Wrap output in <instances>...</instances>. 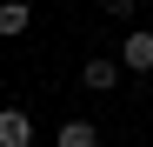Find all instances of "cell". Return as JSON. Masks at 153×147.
Listing matches in <instances>:
<instances>
[{
	"label": "cell",
	"instance_id": "6da1fadb",
	"mask_svg": "<svg viewBox=\"0 0 153 147\" xmlns=\"http://www.w3.org/2000/svg\"><path fill=\"white\" fill-rule=\"evenodd\" d=\"M120 67H126V74H153V34H140V27L126 34V47H120Z\"/></svg>",
	"mask_w": 153,
	"mask_h": 147
},
{
	"label": "cell",
	"instance_id": "7a4b0ae2",
	"mask_svg": "<svg viewBox=\"0 0 153 147\" xmlns=\"http://www.w3.org/2000/svg\"><path fill=\"white\" fill-rule=\"evenodd\" d=\"M0 147H33V120L20 107H0Z\"/></svg>",
	"mask_w": 153,
	"mask_h": 147
},
{
	"label": "cell",
	"instance_id": "3957f363",
	"mask_svg": "<svg viewBox=\"0 0 153 147\" xmlns=\"http://www.w3.org/2000/svg\"><path fill=\"white\" fill-rule=\"evenodd\" d=\"M80 80H87V94H107V87L120 80V60H113V54H93V60L80 67Z\"/></svg>",
	"mask_w": 153,
	"mask_h": 147
},
{
	"label": "cell",
	"instance_id": "277c9868",
	"mask_svg": "<svg viewBox=\"0 0 153 147\" xmlns=\"http://www.w3.org/2000/svg\"><path fill=\"white\" fill-rule=\"evenodd\" d=\"M27 27H33V7H27V0H0V40H13Z\"/></svg>",
	"mask_w": 153,
	"mask_h": 147
},
{
	"label": "cell",
	"instance_id": "5b68a950",
	"mask_svg": "<svg viewBox=\"0 0 153 147\" xmlns=\"http://www.w3.org/2000/svg\"><path fill=\"white\" fill-rule=\"evenodd\" d=\"M53 147H100V134H93V120H67L53 134Z\"/></svg>",
	"mask_w": 153,
	"mask_h": 147
},
{
	"label": "cell",
	"instance_id": "8992f818",
	"mask_svg": "<svg viewBox=\"0 0 153 147\" xmlns=\"http://www.w3.org/2000/svg\"><path fill=\"white\" fill-rule=\"evenodd\" d=\"M100 7H107L113 20H133V14H140V0H100Z\"/></svg>",
	"mask_w": 153,
	"mask_h": 147
}]
</instances>
